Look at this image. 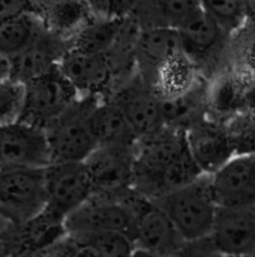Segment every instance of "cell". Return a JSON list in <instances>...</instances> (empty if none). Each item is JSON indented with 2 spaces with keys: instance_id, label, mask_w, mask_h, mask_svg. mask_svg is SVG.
Instances as JSON below:
<instances>
[{
  "instance_id": "obj_8",
  "label": "cell",
  "mask_w": 255,
  "mask_h": 257,
  "mask_svg": "<svg viewBox=\"0 0 255 257\" xmlns=\"http://www.w3.org/2000/svg\"><path fill=\"white\" fill-rule=\"evenodd\" d=\"M25 104L19 121L46 130L81 98L56 67L25 85Z\"/></svg>"
},
{
  "instance_id": "obj_1",
  "label": "cell",
  "mask_w": 255,
  "mask_h": 257,
  "mask_svg": "<svg viewBox=\"0 0 255 257\" xmlns=\"http://www.w3.org/2000/svg\"><path fill=\"white\" fill-rule=\"evenodd\" d=\"M201 175L189 151L185 132L164 125L138 141L132 187L142 195L156 199Z\"/></svg>"
},
{
  "instance_id": "obj_11",
  "label": "cell",
  "mask_w": 255,
  "mask_h": 257,
  "mask_svg": "<svg viewBox=\"0 0 255 257\" xmlns=\"http://www.w3.org/2000/svg\"><path fill=\"white\" fill-rule=\"evenodd\" d=\"M67 235L66 220L46 209L20 225L2 222V256L36 257Z\"/></svg>"
},
{
  "instance_id": "obj_34",
  "label": "cell",
  "mask_w": 255,
  "mask_h": 257,
  "mask_svg": "<svg viewBox=\"0 0 255 257\" xmlns=\"http://www.w3.org/2000/svg\"><path fill=\"white\" fill-rule=\"evenodd\" d=\"M249 19L255 21V2H248Z\"/></svg>"
},
{
  "instance_id": "obj_28",
  "label": "cell",
  "mask_w": 255,
  "mask_h": 257,
  "mask_svg": "<svg viewBox=\"0 0 255 257\" xmlns=\"http://www.w3.org/2000/svg\"><path fill=\"white\" fill-rule=\"evenodd\" d=\"M233 69L255 75V21L249 19L230 40Z\"/></svg>"
},
{
  "instance_id": "obj_30",
  "label": "cell",
  "mask_w": 255,
  "mask_h": 257,
  "mask_svg": "<svg viewBox=\"0 0 255 257\" xmlns=\"http://www.w3.org/2000/svg\"><path fill=\"white\" fill-rule=\"evenodd\" d=\"M236 156H255V115H238L226 122Z\"/></svg>"
},
{
  "instance_id": "obj_33",
  "label": "cell",
  "mask_w": 255,
  "mask_h": 257,
  "mask_svg": "<svg viewBox=\"0 0 255 257\" xmlns=\"http://www.w3.org/2000/svg\"><path fill=\"white\" fill-rule=\"evenodd\" d=\"M131 257H164V256L156 255V254H153V253H150V252H147V251H144V250H141V248L135 247V251L133 252V254H132Z\"/></svg>"
},
{
  "instance_id": "obj_23",
  "label": "cell",
  "mask_w": 255,
  "mask_h": 257,
  "mask_svg": "<svg viewBox=\"0 0 255 257\" xmlns=\"http://www.w3.org/2000/svg\"><path fill=\"white\" fill-rule=\"evenodd\" d=\"M87 124L97 147H137V135L121 110L110 101L100 100L90 112Z\"/></svg>"
},
{
  "instance_id": "obj_21",
  "label": "cell",
  "mask_w": 255,
  "mask_h": 257,
  "mask_svg": "<svg viewBox=\"0 0 255 257\" xmlns=\"http://www.w3.org/2000/svg\"><path fill=\"white\" fill-rule=\"evenodd\" d=\"M46 30L70 45L93 16L88 2H33Z\"/></svg>"
},
{
  "instance_id": "obj_24",
  "label": "cell",
  "mask_w": 255,
  "mask_h": 257,
  "mask_svg": "<svg viewBox=\"0 0 255 257\" xmlns=\"http://www.w3.org/2000/svg\"><path fill=\"white\" fill-rule=\"evenodd\" d=\"M46 30L40 16L33 10L0 21V54L14 57L25 51Z\"/></svg>"
},
{
  "instance_id": "obj_12",
  "label": "cell",
  "mask_w": 255,
  "mask_h": 257,
  "mask_svg": "<svg viewBox=\"0 0 255 257\" xmlns=\"http://www.w3.org/2000/svg\"><path fill=\"white\" fill-rule=\"evenodd\" d=\"M46 210L66 220L94 193L84 162L52 163L45 168Z\"/></svg>"
},
{
  "instance_id": "obj_18",
  "label": "cell",
  "mask_w": 255,
  "mask_h": 257,
  "mask_svg": "<svg viewBox=\"0 0 255 257\" xmlns=\"http://www.w3.org/2000/svg\"><path fill=\"white\" fill-rule=\"evenodd\" d=\"M211 182L219 207L255 206V156H235Z\"/></svg>"
},
{
  "instance_id": "obj_4",
  "label": "cell",
  "mask_w": 255,
  "mask_h": 257,
  "mask_svg": "<svg viewBox=\"0 0 255 257\" xmlns=\"http://www.w3.org/2000/svg\"><path fill=\"white\" fill-rule=\"evenodd\" d=\"M178 35L183 54L207 82L233 69L232 36L221 29L203 8L178 30Z\"/></svg>"
},
{
  "instance_id": "obj_17",
  "label": "cell",
  "mask_w": 255,
  "mask_h": 257,
  "mask_svg": "<svg viewBox=\"0 0 255 257\" xmlns=\"http://www.w3.org/2000/svg\"><path fill=\"white\" fill-rule=\"evenodd\" d=\"M58 68L79 96L105 99L114 77L105 56L91 55L69 48Z\"/></svg>"
},
{
  "instance_id": "obj_29",
  "label": "cell",
  "mask_w": 255,
  "mask_h": 257,
  "mask_svg": "<svg viewBox=\"0 0 255 257\" xmlns=\"http://www.w3.org/2000/svg\"><path fill=\"white\" fill-rule=\"evenodd\" d=\"M26 87L12 79L0 84V120L2 125L17 122L21 119L25 104Z\"/></svg>"
},
{
  "instance_id": "obj_2",
  "label": "cell",
  "mask_w": 255,
  "mask_h": 257,
  "mask_svg": "<svg viewBox=\"0 0 255 257\" xmlns=\"http://www.w3.org/2000/svg\"><path fill=\"white\" fill-rule=\"evenodd\" d=\"M137 73L161 100L187 90L198 78L183 54L177 30H142L135 53Z\"/></svg>"
},
{
  "instance_id": "obj_9",
  "label": "cell",
  "mask_w": 255,
  "mask_h": 257,
  "mask_svg": "<svg viewBox=\"0 0 255 257\" xmlns=\"http://www.w3.org/2000/svg\"><path fill=\"white\" fill-rule=\"evenodd\" d=\"M103 100L110 101L121 110L138 141L164 126L161 98L138 73L115 85Z\"/></svg>"
},
{
  "instance_id": "obj_5",
  "label": "cell",
  "mask_w": 255,
  "mask_h": 257,
  "mask_svg": "<svg viewBox=\"0 0 255 257\" xmlns=\"http://www.w3.org/2000/svg\"><path fill=\"white\" fill-rule=\"evenodd\" d=\"M46 204L45 168H0L2 222L26 223L42 213Z\"/></svg>"
},
{
  "instance_id": "obj_10",
  "label": "cell",
  "mask_w": 255,
  "mask_h": 257,
  "mask_svg": "<svg viewBox=\"0 0 255 257\" xmlns=\"http://www.w3.org/2000/svg\"><path fill=\"white\" fill-rule=\"evenodd\" d=\"M129 203L135 214V247L164 257H172L186 241L167 214L153 199L133 190Z\"/></svg>"
},
{
  "instance_id": "obj_16",
  "label": "cell",
  "mask_w": 255,
  "mask_h": 257,
  "mask_svg": "<svg viewBox=\"0 0 255 257\" xmlns=\"http://www.w3.org/2000/svg\"><path fill=\"white\" fill-rule=\"evenodd\" d=\"M135 149L97 147L85 161L94 193L118 195L130 190Z\"/></svg>"
},
{
  "instance_id": "obj_15",
  "label": "cell",
  "mask_w": 255,
  "mask_h": 257,
  "mask_svg": "<svg viewBox=\"0 0 255 257\" xmlns=\"http://www.w3.org/2000/svg\"><path fill=\"white\" fill-rule=\"evenodd\" d=\"M188 148L202 174H216L236 155L225 122L208 117L186 133Z\"/></svg>"
},
{
  "instance_id": "obj_35",
  "label": "cell",
  "mask_w": 255,
  "mask_h": 257,
  "mask_svg": "<svg viewBox=\"0 0 255 257\" xmlns=\"http://www.w3.org/2000/svg\"><path fill=\"white\" fill-rule=\"evenodd\" d=\"M223 257H255V255H245V256H223Z\"/></svg>"
},
{
  "instance_id": "obj_27",
  "label": "cell",
  "mask_w": 255,
  "mask_h": 257,
  "mask_svg": "<svg viewBox=\"0 0 255 257\" xmlns=\"http://www.w3.org/2000/svg\"><path fill=\"white\" fill-rule=\"evenodd\" d=\"M203 10L229 36L249 20L248 2H201Z\"/></svg>"
},
{
  "instance_id": "obj_6",
  "label": "cell",
  "mask_w": 255,
  "mask_h": 257,
  "mask_svg": "<svg viewBox=\"0 0 255 257\" xmlns=\"http://www.w3.org/2000/svg\"><path fill=\"white\" fill-rule=\"evenodd\" d=\"M100 100L94 96H81L57 121L46 128L52 163L85 162L97 148L87 120Z\"/></svg>"
},
{
  "instance_id": "obj_19",
  "label": "cell",
  "mask_w": 255,
  "mask_h": 257,
  "mask_svg": "<svg viewBox=\"0 0 255 257\" xmlns=\"http://www.w3.org/2000/svg\"><path fill=\"white\" fill-rule=\"evenodd\" d=\"M70 45L45 30L37 41L14 57L11 63L10 79L26 85L58 67Z\"/></svg>"
},
{
  "instance_id": "obj_13",
  "label": "cell",
  "mask_w": 255,
  "mask_h": 257,
  "mask_svg": "<svg viewBox=\"0 0 255 257\" xmlns=\"http://www.w3.org/2000/svg\"><path fill=\"white\" fill-rule=\"evenodd\" d=\"M51 164L45 130L23 121L0 125V168H46Z\"/></svg>"
},
{
  "instance_id": "obj_3",
  "label": "cell",
  "mask_w": 255,
  "mask_h": 257,
  "mask_svg": "<svg viewBox=\"0 0 255 257\" xmlns=\"http://www.w3.org/2000/svg\"><path fill=\"white\" fill-rule=\"evenodd\" d=\"M153 200L167 214L186 242L209 238L219 209L210 175L203 174Z\"/></svg>"
},
{
  "instance_id": "obj_14",
  "label": "cell",
  "mask_w": 255,
  "mask_h": 257,
  "mask_svg": "<svg viewBox=\"0 0 255 257\" xmlns=\"http://www.w3.org/2000/svg\"><path fill=\"white\" fill-rule=\"evenodd\" d=\"M209 239L222 256L255 255V206L219 207Z\"/></svg>"
},
{
  "instance_id": "obj_32",
  "label": "cell",
  "mask_w": 255,
  "mask_h": 257,
  "mask_svg": "<svg viewBox=\"0 0 255 257\" xmlns=\"http://www.w3.org/2000/svg\"><path fill=\"white\" fill-rule=\"evenodd\" d=\"M33 10V2H0V21Z\"/></svg>"
},
{
  "instance_id": "obj_36",
  "label": "cell",
  "mask_w": 255,
  "mask_h": 257,
  "mask_svg": "<svg viewBox=\"0 0 255 257\" xmlns=\"http://www.w3.org/2000/svg\"><path fill=\"white\" fill-rule=\"evenodd\" d=\"M2 257H4V256H2Z\"/></svg>"
},
{
  "instance_id": "obj_25",
  "label": "cell",
  "mask_w": 255,
  "mask_h": 257,
  "mask_svg": "<svg viewBox=\"0 0 255 257\" xmlns=\"http://www.w3.org/2000/svg\"><path fill=\"white\" fill-rule=\"evenodd\" d=\"M122 20L92 16L71 43L72 50L91 55L105 56L114 45Z\"/></svg>"
},
{
  "instance_id": "obj_20",
  "label": "cell",
  "mask_w": 255,
  "mask_h": 257,
  "mask_svg": "<svg viewBox=\"0 0 255 257\" xmlns=\"http://www.w3.org/2000/svg\"><path fill=\"white\" fill-rule=\"evenodd\" d=\"M161 101L164 125L187 133L209 117L208 82L198 78L187 90Z\"/></svg>"
},
{
  "instance_id": "obj_26",
  "label": "cell",
  "mask_w": 255,
  "mask_h": 257,
  "mask_svg": "<svg viewBox=\"0 0 255 257\" xmlns=\"http://www.w3.org/2000/svg\"><path fill=\"white\" fill-rule=\"evenodd\" d=\"M70 236L98 257H131L135 251L133 240L120 232L100 231Z\"/></svg>"
},
{
  "instance_id": "obj_22",
  "label": "cell",
  "mask_w": 255,
  "mask_h": 257,
  "mask_svg": "<svg viewBox=\"0 0 255 257\" xmlns=\"http://www.w3.org/2000/svg\"><path fill=\"white\" fill-rule=\"evenodd\" d=\"M201 9V2L191 0H135L131 15L142 30L178 31Z\"/></svg>"
},
{
  "instance_id": "obj_7",
  "label": "cell",
  "mask_w": 255,
  "mask_h": 257,
  "mask_svg": "<svg viewBox=\"0 0 255 257\" xmlns=\"http://www.w3.org/2000/svg\"><path fill=\"white\" fill-rule=\"evenodd\" d=\"M130 190L118 195L93 193L82 207L66 219L68 234L114 231L128 236L134 242L137 221L134 211L126 199Z\"/></svg>"
},
{
  "instance_id": "obj_31",
  "label": "cell",
  "mask_w": 255,
  "mask_h": 257,
  "mask_svg": "<svg viewBox=\"0 0 255 257\" xmlns=\"http://www.w3.org/2000/svg\"><path fill=\"white\" fill-rule=\"evenodd\" d=\"M172 257H223L213 246L209 238L187 241L183 246Z\"/></svg>"
}]
</instances>
